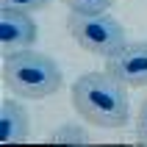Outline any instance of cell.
<instances>
[{
	"mask_svg": "<svg viewBox=\"0 0 147 147\" xmlns=\"http://www.w3.org/2000/svg\"><path fill=\"white\" fill-rule=\"evenodd\" d=\"M72 106L81 119H86L94 128L119 131L131 119V97L117 75L108 69H92L75 78L72 83Z\"/></svg>",
	"mask_w": 147,
	"mask_h": 147,
	"instance_id": "1",
	"label": "cell"
},
{
	"mask_svg": "<svg viewBox=\"0 0 147 147\" xmlns=\"http://www.w3.org/2000/svg\"><path fill=\"white\" fill-rule=\"evenodd\" d=\"M3 83L14 97L45 100L64 86V75L50 56L28 47L3 58Z\"/></svg>",
	"mask_w": 147,
	"mask_h": 147,
	"instance_id": "2",
	"label": "cell"
},
{
	"mask_svg": "<svg viewBox=\"0 0 147 147\" xmlns=\"http://www.w3.org/2000/svg\"><path fill=\"white\" fill-rule=\"evenodd\" d=\"M67 31L92 56L111 58L128 45V31L111 11H97V14H81L69 11L67 17Z\"/></svg>",
	"mask_w": 147,
	"mask_h": 147,
	"instance_id": "3",
	"label": "cell"
},
{
	"mask_svg": "<svg viewBox=\"0 0 147 147\" xmlns=\"http://www.w3.org/2000/svg\"><path fill=\"white\" fill-rule=\"evenodd\" d=\"M36 39H39V25L33 22V17L28 11L0 6V50H3V58L33 47Z\"/></svg>",
	"mask_w": 147,
	"mask_h": 147,
	"instance_id": "4",
	"label": "cell"
},
{
	"mask_svg": "<svg viewBox=\"0 0 147 147\" xmlns=\"http://www.w3.org/2000/svg\"><path fill=\"white\" fill-rule=\"evenodd\" d=\"M106 61V69L117 75L128 89H147V39L128 42L117 56Z\"/></svg>",
	"mask_w": 147,
	"mask_h": 147,
	"instance_id": "5",
	"label": "cell"
},
{
	"mask_svg": "<svg viewBox=\"0 0 147 147\" xmlns=\"http://www.w3.org/2000/svg\"><path fill=\"white\" fill-rule=\"evenodd\" d=\"M31 136V114L14 97H3L0 103V142H25Z\"/></svg>",
	"mask_w": 147,
	"mask_h": 147,
	"instance_id": "6",
	"label": "cell"
},
{
	"mask_svg": "<svg viewBox=\"0 0 147 147\" xmlns=\"http://www.w3.org/2000/svg\"><path fill=\"white\" fill-rule=\"evenodd\" d=\"M50 139H53V142L83 144V142H89V131H86V125H81V122H67V125H61V128H56Z\"/></svg>",
	"mask_w": 147,
	"mask_h": 147,
	"instance_id": "7",
	"label": "cell"
},
{
	"mask_svg": "<svg viewBox=\"0 0 147 147\" xmlns=\"http://www.w3.org/2000/svg\"><path fill=\"white\" fill-rule=\"evenodd\" d=\"M64 6L81 14H97V11H108L114 6V0H64Z\"/></svg>",
	"mask_w": 147,
	"mask_h": 147,
	"instance_id": "8",
	"label": "cell"
},
{
	"mask_svg": "<svg viewBox=\"0 0 147 147\" xmlns=\"http://www.w3.org/2000/svg\"><path fill=\"white\" fill-rule=\"evenodd\" d=\"M0 6L33 14V11H45V8H50V6H53V0H0Z\"/></svg>",
	"mask_w": 147,
	"mask_h": 147,
	"instance_id": "9",
	"label": "cell"
},
{
	"mask_svg": "<svg viewBox=\"0 0 147 147\" xmlns=\"http://www.w3.org/2000/svg\"><path fill=\"white\" fill-rule=\"evenodd\" d=\"M136 142L147 144V97L142 100L139 111H136Z\"/></svg>",
	"mask_w": 147,
	"mask_h": 147,
	"instance_id": "10",
	"label": "cell"
}]
</instances>
